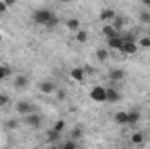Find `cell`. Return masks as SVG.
<instances>
[{"label":"cell","mask_w":150,"mask_h":149,"mask_svg":"<svg viewBox=\"0 0 150 149\" xmlns=\"http://www.w3.org/2000/svg\"><path fill=\"white\" fill-rule=\"evenodd\" d=\"M108 77H110V81H122L124 77H126V72L122 70V69H112L110 70V74H108Z\"/></svg>","instance_id":"cell-10"},{"label":"cell","mask_w":150,"mask_h":149,"mask_svg":"<svg viewBox=\"0 0 150 149\" xmlns=\"http://www.w3.org/2000/svg\"><path fill=\"white\" fill-rule=\"evenodd\" d=\"M51 16H52V12L49 9H38L33 12V23L38 27H45V23L51 19Z\"/></svg>","instance_id":"cell-1"},{"label":"cell","mask_w":150,"mask_h":149,"mask_svg":"<svg viewBox=\"0 0 150 149\" xmlns=\"http://www.w3.org/2000/svg\"><path fill=\"white\" fill-rule=\"evenodd\" d=\"M75 40L80 42V44L87 42V32H86V30H77V32H75Z\"/></svg>","instance_id":"cell-20"},{"label":"cell","mask_w":150,"mask_h":149,"mask_svg":"<svg viewBox=\"0 0 150 149\" xmlns=\"http://www.w3.org/2000/svg\"><path fill=\"white\" fill-rule=\"evenodd\" d=\"M140 21L142 23H150V12H140Z\"/></svg>","instance_id":"cell-27"},{"label":"cell","mask_w":150,"mask_h":149,"mask_svg":"<svg viewBox=\"0 0 150 149\" xmlns=\"http://www.w3.org/2000/svg\"><path fill=\"white\" fill-rule=\"evenodd\" d=\"M38 88H40V91H42V93H45V95H49V93H54V91H56V84H54L52 81H42Z\"/></svg>","instance_id":"cell-7"},{"label":"cell","mask_w":150,"mask_h":149,"mask_svg":"<svg viewBox=\"0 0 150 149\" xmlns=\"http://www.w3.org/2000/svg\"><path fill=\"white\" fill-rule=\"evenodd\" d=\"M107 40H108V47H110V49H117V51H120V46H122V37L115 35V37H110V39H107Z\"/></svg>","instance_id":"cell-12"},{"label":"cell","mask_w":150,"mask_h":149,"mask_svg":"<svg viewBox=\"0 0 150 149\" xmlns=\"http://www.w3.org/2000/svg\"><path fill=\"white\" fill-rule=\"evenodd\" d=\"M56 98H58V100H65V98H67L65 90H58V91H56Z\"/></svg>","instance_id":"cell-31"},{"label":"cell","mask_w":150,"mask_h":149,"mask_svg":"<svg viewBox=\"0 0 150 149\" xmlns=\"http://www.w3.org/2000/svg\"><path fill=\"white\" fill-rule=\"evenodd\" d=\"M0 42H2V35H0Z\"/></svg>","instance_id":"cell-36"},{"label":"cell","mask_w":150,"mask_h":149,"mask_svg":"<svg viewBox=\"0 0 150 149\" xmlns=\"http://www.w3.org/2000/svg\"><path fill=\"white\" fill-rule=\"evenodd\" d=\"M101 34H103V37L110 39V37H115V35H119V30H117V28L113 27L112 23H110V25L107 23V25H105V27L101 28Z\"/></svg>","instance_id":"cell-8"},{"label":"cell","mask_w":150,"mask_h":149,"mask_svg":"<svg viewBox=\"0 0 150 149\" xmlns=\"http://www.w3.org/2000/svg\"><path fill=\"white\" fill-rule=\"evenodd\" d=\"M67 28L70 30V32H77V30H80V21L77 19V18H70L68 21H67Z\"/></svg>","instance_id":"cell-15"},{"label":"cell","mask_w":150,"mask_h":149,"mask_svg":"<svg viewBox=\"0 0 150 149\" xmlns=\"http://www.w3.org/2000/svg\"><path fill=\"white\" fill-rule=\"evenodd\" d=\"M58 140H61V132H58V130H54V128L47 130V142L54 144V142H58Z\"/></svg>","instance_id":"cell-11"},{"label":"cell","mask_w":150,"mask_h":149,"mask_svg":"<svg viewBox=\"0 0 150 149\" xmlns=\"http://www.w3.org/2000/svg\"><path fill=\"white\" fill-rule=\"evenodd\" d=\"M140 117H142V114H140L138 111L127 112V125H136V123L140 121Z\"/></svg>","instance_id":"cell-16"},{"label":"cell","mask_w":150,"mask_h":149,"mask_svg":"<svg viewBox=\"0 0 150 149\" xmlns=\"http://www.w3.org/2000/svg\"><path fill=\"white\" fill-rule=\"evenodd\" d=\"M140 2H142V4H145L147 7H150V0H140Z\"/></svg>","instance_id":"cell-34"},{"label":"cell","mask_w":150,"mask_h":149,"mask_svg":"<svg viewBox=\"0 0 150 149\" xmlns=\"http://www.w3.org/2000/svg\"><path fill=\"white\" fill-rule=\"evenodd\" d=\"M58 23H59V18H58L56 14H52V16H51V19L45 23V28H56V27H58Z\"/></svg>","instance_id":"cell-22"},{"label":"cell","mask_w":150,"mask_h":149,"mask_svg":"<svg viewBox=\"0 0 150 149\" xmlns=\"http://www.w3.org/2000/svg\"><path fill=\"white\" fill-rule=\"evenodd\" d=\"M108 51L107 49H103V47H100V49H96V60L98 62H101V63H105L107 60H108Z\"/></svg>","instance_id":"cell-17"},{"label":"cell","mask_w":150,"mask_h":149,"mask_svg":"<svg viewBox=\"0 0 150 149\" xmlns=\"http://www.w3.org/2000/svg\"><path fill=\"white\" fill-rule=\"evenodd\" d=\"M136 51H138V46H136L134 40H126V39H122L120 53H124V54H134Z\"/></svg>","instance_id":"cell-3"},{"label":"cell","mask_w":150,"mask_h":149,"mask_svg":"<svg viewBox=\"0 0 150 149\" xmlns=\"http://www.w3.org/2000/svg\"><path fill=\"white\" fill-rule=\"evenodd\" d=\"M59 2H61V4H70L72 0H59Z\"/></svg>","instance_id":"cell-35"},{"label":"cell","mask_w":150,"mask_h":149,"mask_svg":"<svg viewBox=\"0 0 150 149\" xmlns=\"http://www.w3.org/2000/svg\"><path fill=\"white\" fill-rule=\"evenodd\" d=\"M54 130H58V132H61L63 133V130H65V121H56V125H54Z\"/></svg>","instance_id":"cell-28"},{"label":"cell","mask_w":150,"mask_h":149,"mask_svg":"<svg viewBox=\"0 0 150 149\" xmlns=\"http://www.w3.org/2000/svg\"><path fill=\"white\" fill-rule=\"evenodd\" d=\"M75 148H77L75 139H72V140H67V142H61V149H75Z\"/></svg>","instance_id":"cell-23"},{"label":"cell","mask_w":150,"mask_h":149,"mask_svg":"<svg viewBox=\"0 0 150 149\" xmlns=\"http://www.w3.org/2000/svg\"><path fill=\"white\" fill-rule=\"evenodd\" d=\"M131 142H133L134 146H140V144H143V142H145V135H143V133H140V132H136V133H133V135H131Z\"/></svg>","instance_id":"cell-19"},{"label":"cell","mask_w":150,"mask_h":149,"mask_svg":"<svg viewBox=\"0 0 150 149\" xmlns=\"http://www.w3.org/2000/svg\"><path fill=\"white\" fill-rule=\"evenodd\" d=\"M7 7H9V5H7L4 0H0V14H2V12H5V11H7Z\"/></svg>","instance_id":"cell-32"},{"label":"cell","mask_w":150,"mask_h":149,"mask_svg":"<svg viewBox=\"0 0 150 149\" xmlns=\"http://www.w3.org/2000/svg\"><path fill=\"white\" fill-rule=\"evenodd\" d=\"M4 2H5V4H7V5H9V7H11V5H14V4H16V2H18V0H4Z\"/></svg>","instance_id":"cell-33"},{"label":"cell","mask_w":150,"mask_h":149,"mask_svg":"<svg viewBox=\"0 0 150 149\" xmlns=\"http://www.w3.org/2000/svg\"><path fill=\"white\" fill-rule=\"evenodd\" d=\"M89 97H91L94 102H107V88H103V86H94V88H91Z\"/></svg>","instance_id":"cell-2"},{"label":"cell","mask_w":150,"mask_h":149,"mask_svg":"<svg viewBox=\"0 0 150 149\" xmlns=\"http://www.w3.org/2000/svg\"><path fill=\"white\" fill-rule=\"evenodd\" d=\"M7 104H9V97L4 95V93H0V107H5Z\"/></svg>","instance_id":"cell-29"},{"label":"cell","mask_w":150,"mask_h":149,"mask_svg":"<svg viewBox=\"0 0 150 149\" xmlns=\"http://www.w3.org/2000/svg\"><path fill=\"white\" fill-rule=\"evenodd\" d=\"M26 84H28V79H26V75H18V77L14 79V88H18V90H23Z\"/></svg>","instance_id":"cell-18"},{"label":"cell","mask_w":150,"mask_h":149,"mask_svg":"<svg viewBox=\"0 0 150 149\" xmlns=\"http://www.w3.org/2000/svg\"><path fill=\"white\" fill-rule=\"evenodd\" d=\"M112 25L117 28V30H120V28L126 25V19H124L122 16H115V18H113V21H112Z\"/></svg>","instance_id":"cell-21"},{"label":"cell","mask_w":150,"mask_h":149,"mask_svg":"<svg viewBox=\"0 0 150 149\" xmlns=\"http://www.w3.org/2000/svg\"><path fill=\"white\" fill-rule=\"evenodd\" d=\"M9 74H11V69H9V67H0V81L5 79Z\"/></svg>","instance_id":"cell-26"},{"label":"cell","mask_w":150,"mask_h":149,"mask_svg":"<svg viewBox=\"0 0 150 149\" xmlns=\"http://www.w3.org/2000/svg\"><path fill=\"white\" fill-rule=\"evenodd\" d=\"M70 75H72V79H74V81L82 82V81L86 79V70H84V69H80V67H75V69H72Z\"/></svg>","instance_id":"cell-9"},{"label":"cell","mask_w":150,"mask_h":149,"mask_svg":"<svg viewBox=\"0 0 150 149\" xmlns=\"http://www.w3.org/2000/svg\"><path fill=\"white\" fill-rule=\"evenodd\" d=\"M113 119H115V123H117V125H127V112H124V111L115 112Z\"/></svg>","instance_id":"cell-14"},{"label":"cell","mask_w":150,"mask_h":149,"mask_svg":"<svg viewBox=\"0 0 150 149\" xmlns=\"http://www.w3.org/2000/svg\"><path fill=\"white\" fill-rule=\"evenodd\" d=\"M70 137H72V139H80V137H82V128H79V126L74 128V130L70 132Z\"/></svg>","instance_id":"cell-25"},{"label":"cell","mask_w":150,"mask_h":149,"mask_svg":"<svg viewBox=\"0 0 150 149\" xmlns=\"http://www.w3.org/2000/svg\"><path fill=\"white\" fill-rule=\"evenodd\" d=\"M117 14H115V11L110 9V7H105V9H101V12H100V19L103 21V23H108V21H113V18H115Z\"/></svg>","instance_id":"cell-5"},{"label":"cell","mask_w":150,"mask_h":149,"mask_svg":"<svg viewBox=\"0 0 150 149\" xmlns=\"http://www.w3.org/2000/svg\"><path fill=\"white\" fill-rule=\"evenodd\" d=\"M120 100V95L117 93V90H113V88H107V102H119Z\"/></svg>","instance_id":"cell-13"},{"label":"cell","mask_w":150,"mask_h":149,"mask_svg":"<svg viewBox=\"0 0 150 149\" xmlns=\"http://www.w3.org/2000/svg\"><path fill=\"white\" fill-rule=\"evenodd\" d=\"M140 46L142 47H150V37H142L140 39Z\"/></svg>","instance_id":"cell-30"},{"label":"cell","mask_w":150,"mask_h":149,"mask_svg":"<svg viewBox=\"0 0 150 149\" xmlns=\"http://www.w3.org/2000/svg\"><path fill=\"white\" fill-rule=\"evenodd\" d=\"M149 121H150V114H149Z\"/></svg>","instance_id":"cell-37"},{"label":"cell","mask_w":150,"mask_h":149,"mask_svg":"<svg viewBox=\"0 0 150 149\" xmlns=\"http://www.w3.org/2000/svg\"><path fill=\"white\" fill-rule=\"evenodd\" d=\"M23 123L28 125V126H35V128H37V126H40V123H42V117H40L38 114H35V112H30V114L25 116Z\"/></svg>","instance_id":"cell-4"},{"label":"cell","mask_w":150,"mask_h":149,"mask_svg":"<svg viewBox=\"0 0 150 149\" xmlns=\"http://www.w3.org/2000/svg\"><path fill=\"white\" fill-rule=\"evenodd\" d=\"M19 126V121H16V119H9V121H5V128H9V130H16Z\"/></svg>","instance_id":"cell-24"},{"label":"cell","mask_w":150,"mask_h":149,"mask_svg":"<svg viewBox=\"0 0 150 149\" xmlns=\"http://www.w3.org/2000/svg\"><path fill=\"white\" fill-rule=\"evenodd\" d=\"M16 111L19 112V114H23V116H26V114H30V112H33V105L30 104V102H18L16 104Z\"/></svg>","instance_id":"cell-6"}]
</instances>
